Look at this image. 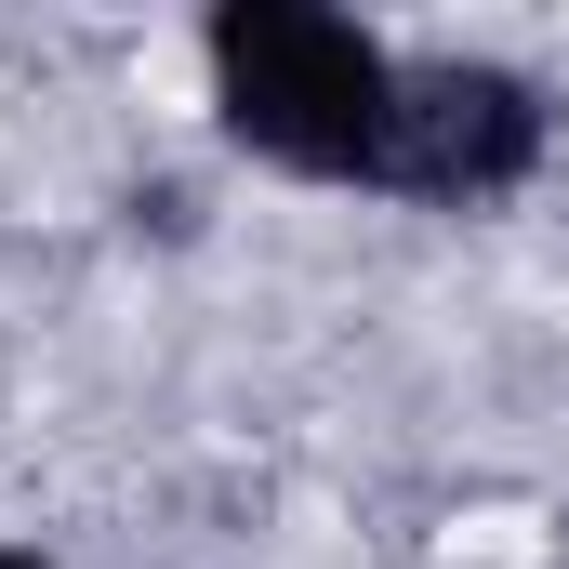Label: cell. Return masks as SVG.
Returning a JSON list of instances; mask_svg holds the SVG:
<instances>
[{"mask_svg":"<svg viewBox=\"0 0 569 569\" xmlns=\"http://www.w3.org/2000/svg\"><path fill=\"white\" fill-rule=\"evenodd\" d=\"M199 107L279 186L385 199L398 159V40L345 0H212L199 13Z\"/></svg>","mask_w":569,"mask_h":569,"instance_id":"cell-1","label":"cell"},{"mask_svg":"<svg viewBox=\"0 0 569 569\" xmlns=\"http://www.w3.org/2000/svg\"><path fill=\"white\" fill-rule=\"evenodd\" d=\"M557 159V93L517 53H398V212H503Z\"/></svg>","mask_w":569,"mask_h":569,"instance_id":"cell-2","label":"cell"},{"mask_svg":"<svg viewBox=\"0 0 569 569\" xmlns=\"http://www.w3.org/2000/svg\"><path fill=\"white\" fill-rule=\"evenodd\" d=\"M0 569H67V557H40V543H0Z\"/></svg>","mask_w":569,"mask_h":569,"instance_id":"cell-3","label":"cell"}]
</instances>
